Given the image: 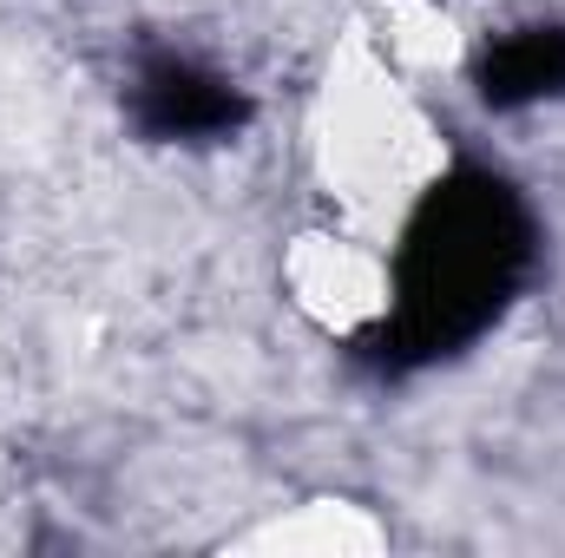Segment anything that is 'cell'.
I'll use <instances>...</instances> for the list:
<instances>
[{"mask_svg": "<svg viewBox=\"0 0 565 558\" xmlns=\"http://www.w3.org/2000/svg\"><path fill=\"white\" fill-rule=\"evenodd\" d=\"M540 270V217L493 164H447L388 250V315L355 335V362L422 375L487 342Z\"/></svg>", "mask_w": 565, "mask_h": 558, "instance_id": "6da1fadb", "label": "cell"}, {"mask_svg": "<svg viewBox=\"0 0 565 558\" xmlns=\"http://www.w3.org/2000/svg\"><path fill=\"white\" fill-rule=\"evenodd\" d=\"M126 119L151 144H231L250 126V93L191 53H151L126 86Z\"/></svg>", "mask_w": 565, "mask_h": 558, "instance_id": "7a4b0ae2", "label": "cell"}, {"mask_svg": "<svg viewBox=\"0 0 565 558\" xmlns=\"http://www.w3.org/2000/svg\"><path fill=\"white\" fill-rule=\"evenodd\" d=\"M473 93L487 112H533L565 99V20H520L493 33L473 60Z\"/></svg>", "mask_w": 565, "mask_h": 558, "instance_id": "3957f363", "label": "cell"}]
</instances>
